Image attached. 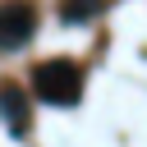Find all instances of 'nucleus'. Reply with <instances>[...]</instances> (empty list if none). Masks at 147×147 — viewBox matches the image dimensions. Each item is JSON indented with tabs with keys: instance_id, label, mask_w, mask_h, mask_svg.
Wrapping results in <instances>:
<instances>
[{
	"instance_id": "nucleus-4",
	"label": "nucleus",
	"mask_w": 147,
	"mask_h": 147,
	"mask_svg": "<svg viewBox=\"0 0 147 147\" xmlns=\"http://www.w3.org/2000/svg\"><path fill=\"white\" fill-rule=\"evenodd\" d=\"M101 5H106V0H64V18H69V23H83V18H92Z\"/></svg>"
},
{
	"instance_id": "nucleus-1",
	"label": "nucleus",
	"mask_w": 147,
	"mask_h": 147,
	"mask_svg": "<svg viewBox=\"0 0 147 147\" xmlns=\"http://www.w3.org/2000/svg\"><path fill=\"white\" fill-rule=\"evenodd\" d=\"M32 87H37V96L51 101V106H74L78 92H83V74H78V64H69V60H46V64L32 69Z\"/></svg>"
},
{
	"instance_id": "nucleus-3",
	"label": "nucleus",
	"mask_w": 147,
	"mask_h": 147,
	"mask_svg": "<svg viewBox=\"0 0 147 147\" xmlns=\"http://www.w3.org/2000/svg\"><path fill=\"white\" fill-rule=\"evenodd\" d=\"M0 110H5L9 129H28V101L18 87H0Z\"/></svg>"
},
{
	"instance_id": "nucleus-2",
	"label": "nucleus",
	"mask_w": 147,
	"mask_h": 147,
	"mask_svg": "<svg viewBox=\"0 0 147 147\" xmlns=\"http://www.w3.org/2000/svg\"><path fill=\"white\" fill-rule=\"evenodd\" d=\"M32 28H37V9H32L28 0H9V5H0V51L23 46V41L32 37Z\"/></svg>"
}]
</instances>
